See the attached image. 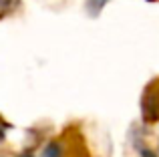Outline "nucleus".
Masks as SVG:
<instances>
[{
	"mask_svg": "<svg viewBox=\"0 0 159 157\" xmlns=\"http://www.w3.org/2000/svg\"><path fill=\"white\" fill-rule=\"evenodd\" d=\"M141 117L149 125L159 121V78L145 87L143 97H141Z\"/></svg>",
	"mask_w": 159,
	"mask_h": 157,
	"instance_id": "nucleus-1",
	"label": "nucleus"
},
{
	"mask_svg": "<svg viewBox=\"0 0 159 157\" xmlns=\"http://www.w3.org/2000/svg\"><path fill=\"white\" fill-rule=\"evenodd\" d=\"M18 157H34V155H32V153H30V151H22V153H20Z\"/></svg>",
	"mask_w": 159,
	"mask_h": 157,
	"instance_id": "nucleus-5",
	"label": "nucleus"
},
{
	"mask_svg": "<svg viewBox=\"0 0 159 157\" xmlns=\"http://www.w3.org/2000/svg\"><path fill=\"white\" fill-rule=\"evenodd\" d=\"M107 2H109V0H89V2H87V8H89V14H91V16H97L99 12H101L103 8L107 6Z\"/></svg>",
	"mask_w": 159,
	"mask_h": 157,
	"instance_id": "nucleus-3",
	"label": "nucleus"
},
{
	"mask_svg": "<svg viewBox=\"0 0 159 157\" xmlns=\"http://www.w3.org/2000/svg\"><path fill=\"white\" fill-rule=\"evenodd\" d=\"M137 149H139L141 157H155V153H153L151 149H145V147H139V145H137Z\"/></svg>",
	"mask_w": 159,
	"mask_h": 157,
	"instance_id": "nucleus-4",
	"label": "nucleus"
},
{
	"mask_svg": "<svg viewBox=\"0 0 159 157\" xmlns=\"http://www.w3.org/2000/svg\"><path fill=\"white\" fill-rule=\"evenodd\" d=\"M0 141H4V129H2V125H0Z\"/></svg>",
	"mask_w": 159,
	"mask_h": 157,
	"instance_id": "nucleus-6",
	"label": "nucleus"
},
{
	"mask_svg": "<svg viewBox=\"0 0 159 157\" xmlns=\"http://www.w3.org/2000/svg\"><path fill=\"white\" fill-rule=\"evenodd\" d=\"M43 157H62V145L58 141L47 143V147L43 149Z\"/></svg>",
	"mask_w": 159,
	"mask_h": 157,
	"instance_id": "nucleus-2",
	"label": "nucleus"
}]
</instances>
